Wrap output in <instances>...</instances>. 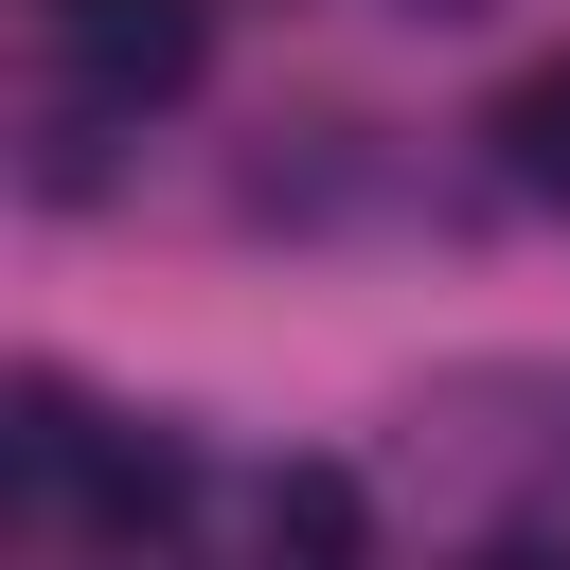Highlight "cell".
Masks as SVG:
<instances>
[{
  "instance_id": "cell-1",
  "label": "cell",
  "mask_w": 570,
  "mask_h": 570,
  "mask_svg": "<svg viewBox=\"0 0 570 570\" xmlns=\"http://www.w3.org/2000/svg\"><path fill=\"white\" fill-rule=\"evenodd\" d=\"M89 71H107V89H178V71H196V18H178V0H107V18H89Z\"/></svg>"
}]
</instances>
